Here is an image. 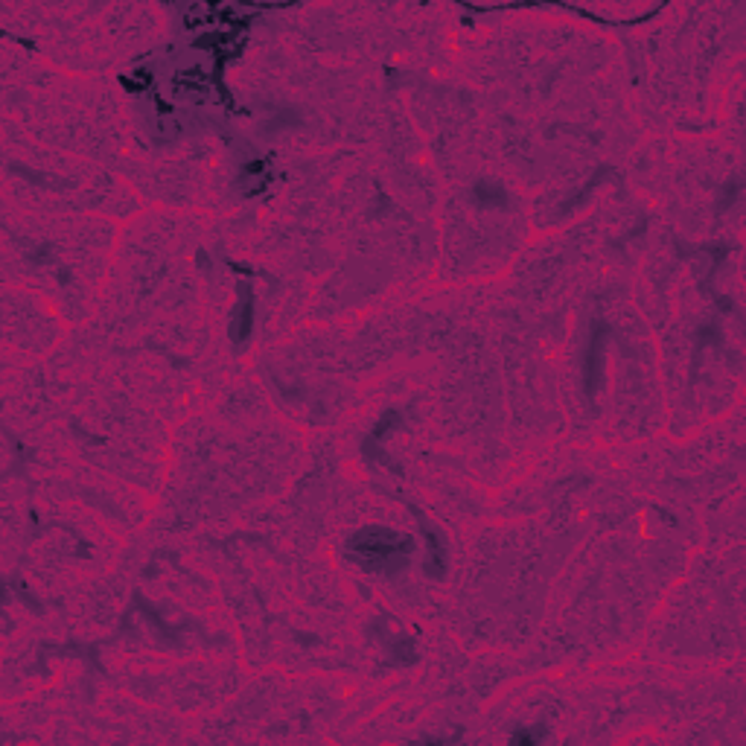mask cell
<instances>
[{
  "mask_svg": "<svg viewBox=\"0 0 746 746\" xmlns=\"http://www.w3.org/2000/svg\"><path fill=\"white\" fill-rule=\"evenodd\" d=\"M510 740H513V743H540V740H542V732H537V729H522V732H513Z\"/></svg>",
  "mask_w": 746,
  "mask_h": 746,
  "instance_id": "3",
  "label": "cell"
},
{
  "mask_svg": "<svg viewBox=\"0 0 746 746\" xmlns=\"http://www.w3.org/2000/svg\"><path fill=\"white\" fill-rule=\"evenodd\" d=\"M239 306H236V312L231 318V338L233 341H245L248 335H251V327H254V295L248 286H239Z\"/></svg>",
  "mask_w": 746,
  "mask_h": 746,
  "instance_id": "1",
  "label": "cell"
},
{
  "mask_svg": "<svg viewBox=\"0 0 746 746\" xmlns=\"http://www.w3.org/2000/svg\"><path fill=\"white\" fill-rule=\"evenodd\" d=\"M604 324H598V330L592 332V345H589V391L595 388V377H598V370H601V347H604Z\"/></svg>",
  "mask_w": 746,
  "mask_h": 746,
  "instance_id": "2",
  "label": "cell"
}]
</instances>
